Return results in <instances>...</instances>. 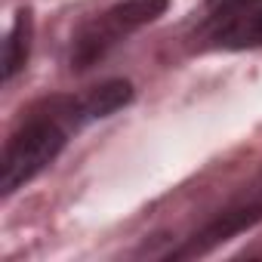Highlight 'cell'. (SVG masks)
Returning a JSON list of instances; mask_svg holds the SVG:
<instances>
[{"mask_svg": "<svg viewBox=\"0 0 262 262\" xmlns=\"http://www.w3.org/2000/svg\"><path fill=\"white\" fill-rule=\"evenodd\" d=\"M77 99H53L43 114H34L25 120L22 129H16L13 139L4 148L0 161V191L13 194L25 182H31L40 170H47L59 151L65 148L68 129L80 126Z\"/></svg>", "mask_w": 262, "mask_h": 262, "instance_id": "6da1fadb", "label": "cell"}, {"mask_svg": "<svg viewBox=\"0 0 262 262\" xmlns=\"http://www.w3.org/2000/svg\"><path fill=\"white\" fill-rule=\"evenodd\" d=\"M170 7V0H123V4L111 7L108 13H102L99 19L86 22L80 28V34L74 37V50H71V68L83 71L90 68L96 59H102L117 40H123L126 34H133L136 28L161 19Z\"/></svg>", "mask_w": 262, "mask_h": 262, "instance_id": "7a4b0ae2", "label": "cell"}, {"mask_svg": "<svg viewBox=\"0 0 262 262\" xmlns=\"http://www.w3.org/2000/svg\"><path fill=\"white\" fill-rule=\"evenodd\" d=\"M259 219H262V204H247V207L225 210L219 219H213L210 225H204V228L194 234V241H191L185 250H179L176 256H198V253H207V250H213V247L225 244L228 237H234L237 231H244V228L256 225Z\"/></svg>", "mask_w": 262, "mask_h": 262, "instance_id": "3957f363", "label": "cell"}, {"mask_svg": "<svg viewBox=\"0 0 262 262\" xmlns=\"http://www.w3.org/2000/svg\"><path fill=\"white\" fill-rule=\"evenodd\" d=\"M213 43L222 50L262 47V4H253L234 13H222V22L213 31Z\"/></svg>", "mask_w": 262, "mask_h": 262, "instance_id": "277c9868", "label": "cell"}, {"mask_svg": "<svg viewBox=\"0 0 262 262\" xmlns=\"http://www.w3.org/2000/svg\"><path fill=\"white\" fill-rule=\"evenodd\" d=\"M129 99H133V86L126 80H105L99 86H93L86 96L77 99V108H80V117L83 120H93V117H108L114 114L117 108H123Z\"/></svg>", "mask_w": 262, "mask_h": 262, "instance_id": "5b68a950", "label": "cell"}, {"mask_svg": "<svg viewBox=\"0 0 262 262\" xmlns=\"http://www.w3.org/2000/svg\"><path fill=\"white\" fill-rule=\"evenodd\" d=\"M31 34H34L31 10H19L10 28V37H7V47H4V80H13L25 68L28 53H31Z\"/></svg>", "mask_w": 262, "mask_h": 262, "instance_id": "8992f818", "label": "cell"}, {"mask_svg": "<svg viewBox=\"0 0 262 262\" xmlns=\"http://www.w3.org/2000/svg\"><path fill=\"white\" fill-rule=\"evenodd\" d=\"M253 4H262V0H207V7L213 13H234V10H244V7H253Z\"/></svg>", "mask_w": 262, "mask_h": 262, "instance_id": "52a82bcc", "label": "cell"}]
</instances>
